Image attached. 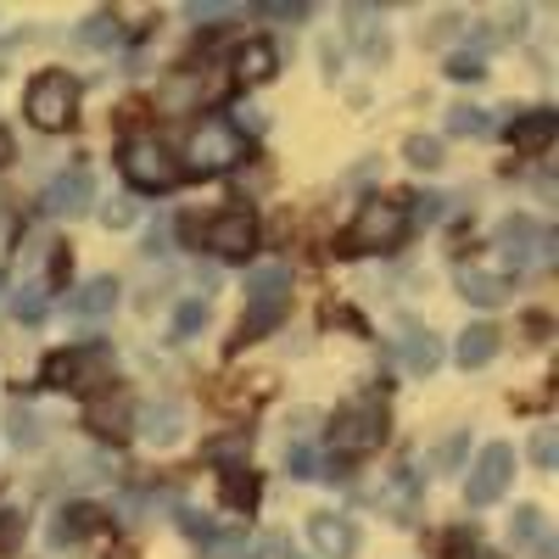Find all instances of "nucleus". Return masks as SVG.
<instances>
[{
	"label": "nucleus",
	"mask_w": 559,
	"mask_h": 559,
	"mask_svg": "<svg viewBox=\"0 0 559 559\" xmlns=\"http://www.w3.org/2000/svg\"><path fill=\"white\" fill-rule=\"evenodd\" d=\"M286 308H292V263H258L247 274V319H241L236 342L269 336L274 324L286 319Z\"/></svg>",
	"instance_id": "nucleus-1"
},
{
	"label": "nucleus",
	"mask_w": 559,
	"mask_h": 559,
	"mask_svg": "<svg viewBox=\"0 0 559 559\" xmlns=\"http://www.w3.org/2000/svg\"><path fill=\"white\" fill-rule=\"evenodd\" d=\"M241 152H247V140H241L236 123L202 118L191 129V146H185V168H191V174H229V168L241 163Z\"/></svg>",
	"instance_id": "nucleus-2"
},
{
	"label": "nucleus",
	"mask_w": 559,
	"mask_h": 559,
	"mask_svg": "<svg viewBox=\"0 0 559 559\" xmlns=\"http://www.w3.org/2000/svg\"><path fill=\"white\" fill-rule=\"evenodd\" d=\"M403 236H408V207L376 197V202L358 207V218L347 229V252H392Z\"/></svg>",
	"instance_id": "nucleus-3"
},
{
	"label": "nucleus",
	"mask_w": 559,
	"mask_h": 559,
	"mask_svg": "<svg viewBox=\"0 0 559 559\" xmlns=\"http://www.w3.org/2000/svg\"><path fill=\"white\" fill-rule=\"evenodd\" d=\"M23 107H28L34 129L57 134V129H68V123H73V112H79V84H73L68 73H39V79L28 84Z\"/></svg>",
	"instance_id": "nucleus-4"
},
{
	"label": "nucleus",
	"mask_w": 559,
	"mask_h": 559,
	"mask_svg": "<svg viewBox=\"0 0 559 559\" xmlns=\"http://www.w3.org/2000/svg\"><path fill=\"white\" fill-rule=\"evenodd\" d=\"M381 437H386V408H381L376 397H358V403H347V408L331 419L336 453H369V448H381Z\"/></svg>",
	"instance_id": "nucleus-5"
},
{
	"label": "nucleus",
	"mask_w": 559,
	"mask_h": 559,
	"mask_svg": "<svg viewBox=\"0 0 559 559\" xmlns=\"http://www.w3.org/2000/svg\"><path fill=\"white\" fill-rule=\"evenodd\" d=\"M509 481H515V448L509 442H492L481 448V459L471 464V481H464V503L471 509H487L509 492Z\"/></svg>",
	"instance_id": "nucleus-6"
},
{
	"label": "nucleus",
	"mask_w": 559,
	"mask_h": 559,
	"mask_svg": "<svg viewBox=\"0 0 559 559\" xmlns=\"http://www.w3.org/2000/svg\"><path fill=\"white\" fill-rule=\"evenodd\" d=\"M498 258L515 263V269H537L554 258V229H543L537 218H503L498 224Z\"/></svg>",
	"instance_id": "nucleus-7"
},
{
	"label": "nucleus",
	"mask_w": 559,
	"mask_h": 559,
	"mask_svg": "<svg viewBox=\"0 0 559 559\" xmlns=\"http://www.w3.org/2000/svg\"><path fill=\"white\" fill-rule=\"evenodd\" d=\"M123 174H129V185H140V191H168V185L179 179V163L163 152V140L140 134V140L123 146Z\"/></svg>",
	"instance_id": "nucleus-8"
},
{
	"label": "nucleus",
	"mask_w": 559,
	"mask_h": 559,
	"mask_svg": "<svg viewBox=\"0 0 559 559\" xmlns=\"http://www.w3.org/2000/svg\"><path fill=\"white\" fill-rule=\"evenodd\" d=\"M45 381H51V386H73V392L107 386V353H102V347H73V353H57L51 364H45Z\"/></svg>",
	"instance_id": "nucleus-9"
},
{
	"label": "nucleus",
	"mask_w": 559,
	"mask_h": 559,
	"mask_svg": "<svg viewBox=\"0 0 559 559\" xmlns=\"http://www.w3.org/2000/svg\"><path fill=\"white\" fill-rule=\"evenodd\" d=\"M258 247V218L252 213H218L213 224H207V252H218V258H247Z\"/></svg>",
	"instance_id": "nucleus-10"
},
{
	"label": "nucleus",
	"mask_w": 559,
	"mask_h": 559,
	"mask_svg": "<svg viewBox=\"0 0 559 559\" xmlns=\"http://www.w3.org/2000/svg\"><path fill=\"white\" fill-rule=\"evenodd\" d=\"M90 202H96V179H90L84 168H68L51 179V191H45V213L51 218H79Z\"/></svg>",
	"instance_id": "nucleus-11"
},
{
	"label": "nucleus",
	"mask_w": 559,
	"mask_h": 559,
	"mask_svg": "<svg viewBox=\"0 0 559 559\" xmlns=\"http://www.w3.org/2000/svg\"><path fill=\"white\" fill-rule=\"evenodd\" d=\"M397 358H403L408 376H431V369L442 364V347H437V336L419 319H403L397 324Z\"/></svg>",
	"instance_id": "nucleus-12"
},
{
	"label": "nucleus",
	"mask_w": 559,
	"mask_h": 559,
	"mask_svg": "<svg viewBox=\"0 0 559 559\" xmlns=\"http://www.w3.org/2000/svg\"><path fill=\"white\" fill-rule=\"evenodd\" d=\"M140 437H146L152 448H174L179 437H185V403L179 397H157V403H146V414H140V426H134Z\"/></svg>",
	"instance_id": "nucleus-13"
},
{
	"label": "nucleus",
	"mask_w": 559,
	"mask_h": 559,
	"mask_svg": "<svg viewBox=\"0 0 559 559\" xmlns=\"http://www.w3.org/2000/svg\"><path fill=\"white\" fill-rule=\"evenodd\" d=\"M308 537H313V548H319L324 559H353V554H358V532H353V521H342V515H313V521H308Z\"/></svg>",
	"instance_id": "nucleus-14"
},
{
	"label": "nucleus",
	"mask_w": 559,
	"mask_h": 559,
	"mask_svg": "<svg viewBox=\"0 0 559 559\" xmlns=\"http://www.w3.org/2000/svg\"><path fill=\"white\" fill-rule=\"evenodd\" d=\"M90 431H96V437H123V431H134L129 397H123V392H102L96 403H90Z\"/></svg>",
	"instance_id": "nucleus-15"
},
{
	"label": "nucleus",
	"mask_w": 559,
	"mask_h": 559,
	"mask_svg": "<svg viewBox=\"0 0 559 559\" xmlns=\"http://www.w3.org/2000/svg\"><path fill=\"white\" fill-rule=\"evenodd\" d=\"M554 134H559V118H554L548 107H537V112H526V118L509 123V146H515V152H548Z\"/></svg>",
	"instance_id": "nucleus-16"
},
{
	"label": "nucleus",
	"mask_w": 559,
	"mask_h": 559,
	"mask_svg": "<svg viewBox=\"0 0 559 559\" xmlns=\"http://www.w3.org/2000/svg\"><path fill=\"white\" fill-rule=\"evenodd\" d=\"M96 526H102V515H96L90 503H68V509H57V521H51V548H73V543H84Z\"/></svg>",
	"instance_id": "nucleus-17"
},
{
	"label": "nucleus",
	"mask_w": 559,
	"mask_h": 559,
	"mask_svg": "<svg viewBox=\"0 0 559 559\" xmlns=\"http://www.w3.org/2000/svg\"><path fill=\"white\" fill-rule=\"evenodd\" d=\"M112 308H118V280H112V274L84 280L79 297H73V313H79V319H107Z\"/></svg>",
	"instance_id": "nucleus-18"
},
{
	"label": "nucleus",
	"mask_w": 559,
	"mask_h": 559,
	"mask_svg": "<svg viewBox=\"0 0 559 559\" xmlns=\"http://www.w3.org/2000/svg\"><path fill=\"white\" fill-rule=\"evenodd\" d=\"M459 292L471 297L476 308H498V302H509V280L487 274V269H459Z\"/></svg>",
	"instance_id": "nucleus-19"
},
{
	"label": "nucleus",
	"mask_w": 559,
	"mask_h": 559,
	"mask_svg": "<svg viewBox=\"0 0 559 559\" xmlns=\"http://www.w3.org/2000/svg\"><path fill=\"white\" fill-rule=\"evenodd\" d=\"M453 358H459L464 369H481V364H492V358H498V331H492V324H464V336H459Z\"/></svg>",
	"instance_id": "nucleus-20"
},
{
	"label": "nucleus",
	"mask_w": 559,
	"mask_h": 559,
	"mask_svg": "<svg viewBox=\"0 0 559 559\" xmlns=\"http://www.w3.org/2000/svg\"><path fill=\"white\" fill-rule=\"evenodd\" d=\"M509 543H515V548H532V543H537V548H548V543H554L537 503H521V509H515V521H509Z\"/></svg>",
	"instance_id": "nucleus-21"
},
{
	"label": "nucleus",
	"mask_w": 559,
	"mask_h": 559,
	"mask_svg": "<svg viewBox=\"0 0 559 559\" xmlns=\"http://www.w3.org/2000/svg\"><path fill=\"white\" fill-rule=\"evenodd\" d=\"M236 79H241V84L274 79V51H269L263 39H252V45H241V51H236Z\"/></svg>",
	"instance_id": "nucleus-22"
},
{
	"label": "nucleus",
	"mask_w": 559,
	"mask_h": 559,
	"mask_svg": "<svg viewBox=\"0 0 559 559\" xmlns=\"http://www.w3.org/2000/svg\"><path fill=\"white\" fill-rule=\"evenodd\" d=\"M7 431H12V442H17L23 453L45 448V431H39V414H34V408H23V403H12V408H7Z\"/></svg>",
	"instance_id": "nucleus-23"
},
{
	"label": "nucleus",
	"mask_w": 559,
	"mask_h": 559,
	"mask_svg": "<svg viewBox=\"0 0 559 559\" xmlns=\"http://www.w3.org/2000/svg\"><path fill=\"white\" fill-rule=\"evenodd\" d=\"M207 96H213V79H179V84H163V96H157V102L179 112V107H191V102H207Z\"/></svg>",
	"instance_id": "nucleus-24"
},
{
	"label": "nucleus",
	"mask_w": 559,
	"mask_h": 559,
	"mask_svg": "<svg viewBox=\"0 0 559 559\" xmlns=\"http://www.w3.org/2000/svg\"><path fill=\"white\" fill-rule=\"evenodd\" d=\"M45 297H51V286H45V280H34V286H23V292H17L12 313H17L23 324H39V319H45V308H51Z\"/></svg>",
	"instance_id": "nucleus-25"
},
{
	"label": "nucleus",
	"mask_w": 559,
	"mask_h": 559,
	"mask_svg": "<svg viewBox=\"0 0 559 559\" xmlns=\"http://www.w3.org/2000/svg\"><path fill=\"white\" fill-rule=\"evenodd\" d=\"M79 39L90 45V51H107V45H118V39H123V28H118V17H112V12H96V17L84 23V34H79Z\"/></svg>",
	"instance_id": "nucleus-26"
},
{
	"label": "nucleus",
	"mask_w": 559,
	"mask_h": 559,
	"mask_svg": "<svg viewBox=\"0 0 559 559\" xmlns=\"http://www.w3.org/2000/svg\"><path fill=\"white\" fill-rule=\"evenodd\" d=\"M403 157H408L414 168H442V140H437V134H408V140H403Z\"/></svg>",
	"instance_id": "nucleus-27"
},
{
	"label": "nucleus",
	"mask_w": 559,
	"mask_h": 559,
	"mask_svg": "<svg viewBox=\"0 0 559 559\" xmlns=\"http://www.w3.org/2000/svg\"><path fill=\"white\" fill-rule=\"evenodd\" d=\"M247 453H252V431L218 437V442H207V448H202V459H213V464H236V459H247Z\"/></svg>",
	"instance_id": "nucleus-28"
},
{
	"label": "nucleus",
	"mask_w": 559,
	"mask_h": 559,
	"mask_svg": "<svg viewBox=\"0 0 559 559\" xmlns=\"http://www.w3.org/2000/svg\"><path fill=\"white\" fill-rule=\"evenodd\" d=\"M492 123H487V112L481 107H448V134H487Z\"/></svg>",
	"instance_id": "nucleus-29"
},
{
	"label": "nucleus",
	"mask_w": 559,
	"mask_h": 559,
	"mask_svg": "<svg viewBox=\"0 0 559 559\" xmlns=\"http://www.w3.org/2000/svg\"><path fill=\"white\" fill-rule=\"evenodd\" d=\"M286 471H292V481H324L319 459H313L302 442H292V448H286Z\"/></svg>",
	"instance_id": "nucleus-30"
},
{
	"label": "nucleus",
	"mask_w": 559,
	"mask_h": 559,
	"mask_svg": "<svg viewBox=\"0 0 559 559\" xmlns=\"http://www.w3.org/2000/svg\"><path fill=\"white\" fill-rule=\"evenodd\" d=\"M202 324H207V302H179V313H174V336L179 342H191Z\"/></svg>",
	"instance_id": "nucleus-31"
},
{
	"label": "nucleus",
	"mask_w": 559,
	"mask_h": 559,
	"mask_svg": "<svg viewBox=\"0 0 559 559\" xmlns=\"http://www.w3.org/2000/svg\"><path fill=\"white\" fill-rule=\"evenodd\" d=\"M185 17H191V23H229V17H241V7H213V0H191V7H185Z\"/></svg>",
	"instance_id": "nucleus-32"
},
{
	"label": "nucleus",
	"mask_w": 559,
	"mask_h": 559,
	"mask_svg": "<svg viewBox=\"0 0 559 559\" xmlns=\"http://www.w3.org/2000/svg\"><path fill=\"white\" fill-rule=\"evenodd\" d=\"M532 464H537V471H554V464H559V437L554 431H537L532 437Z\"/></svg>",
	"instance_id": "nucleus-33"
},
{
	"label": "nucleus",
	"mask_w": 559,
	"mask_h": 559,
	"mask_svg": "<svg viewBox=\"0 0 559 559\" xmlns=\"http://www.w3.org/2000/svg\"><path fill=\"white\" fill-rule=\"evenodd\" d=\"M464 448H471V431H459V437H448L437 453H431V464H437V471H453V464L464 459Z\"/></svg>",
	"instance_id": "nucleus-34"
},
{
	"label": "nucleus",
	"mask_w": 559,
	"mask_h": 559,
	"mask_svg": "<svg viewBox=\"0 0 559 559\" xmlns=\"http://www.w3.org/2000/svg\"><path fill=\"white\" fill-rule=\"evenodd\" d=\"M448 79L476 84V79H487V62H481V57H453V62H448Z\"/></svg>",
	"instance_id": "nucleus-35"
},
{
	"label": "nucleus",
	"mask_w": 559,
	"mask_h": 559,
	"mask_svg": "<svg viewBox=\"0 0 559 559\" xmlns=\"http://www.w3.org/2000/svg\"><path fill=\"white\" fill-rule=\"evenodd\" d=\"M224 498H229V503H236V509H241V503H252V498H258V481H252L247 471H236V476H229V481H224Z\"/></svg>",
	"instance_id": "nucleus-36"
},
{
	"label": "nucleus",
	"mask_w": 559,
	"mask_h": 559,
	"mask_svg": "<svg viewBox=\"0 0 559 559\" xmlns=\"http://www.w3.org/2000/svg\"><path fill=\"white\" fill-rule=\"evenodd\" d=\"M102 224H107V229H129V224H134V207H129L123 197H112V202L102 207Z\"/></svg>",
	"instance_id": "nucleus-37"
},
{
	"label": "nucleus",
	"mask_w": 559,
	"mask_h": 559,
	"mask_svg": "<svg viewBox=\"0 0 559 559\" xmlns=\"http://www.w3.org/2000/svg\"><path fill=\"white\" fill-rule=\"evenodd\" d=\"M263 17H274V23H302L308 7H263Z\"/></svg>",
	"instance_id": "nucleus-38"
},
{
	"label": "nucleus",
	"mask_w": 559,
	"mask_h": 559,
	"mask_svg": "<svg viewBox=\"0 0 559 559\" xmlns=\"http://www.w3.org/2000/svg\"><path fill=\"white\" fill-rule=\"evenodd\" d=\"M12 157H17V146H12V134H7V129H0V168H7Z\"/></svg>",
	"instance_id": "nucleus-39"
},
{
	"label": "nucleus",
	"mask_w": 559,
	"mask_h": 559,
	"mask_svg": "<svg viewBox=\"0 0 559 559\" xmlns=\"http://www.w3.org/2000/svg\"><path fill=\"white\" fill-rule=\"evenodd\" d=\"M286 559H308V554H286Z\"/></svg>",
	"instance_id": "nucleus-40"
}]
</instances>
